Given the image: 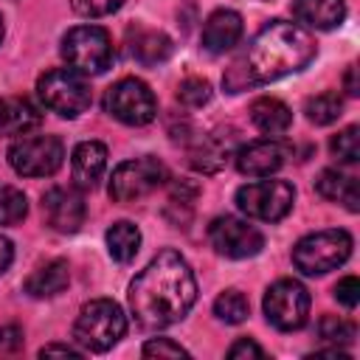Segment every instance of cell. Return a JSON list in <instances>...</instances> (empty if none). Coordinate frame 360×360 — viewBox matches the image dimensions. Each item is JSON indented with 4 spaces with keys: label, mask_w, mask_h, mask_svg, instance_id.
<instances>
[{
    "label": "cell",
    "mask_w": 360,
    "mask_h": 360,
    "mask_svg": "<svg viewBox=\"0 0 360 360\" xmlns=\"http://www.w3.org/2000/svg\"><path fill=\"white\" fill-rule=\"evenodd\" d=\"M129 309L141 329H166L186 318L197 301V281L188 262L166 248L129 284Z\"/></svg>",
    "instance_id": "cell-1"
},
{
    "label": "cell",
    "mask_w": 360,
    "mask_h": 360,
    "mask_svg": "<svg viewBox=\"0 0 360 360\" xmlns=\"http://www.w3.org/2000/svg\"><path fill=\"white\" fill-rule=\"evenodd\" d=\"M312 56H315V39L309 37V31H304L295 22L273 20L253 37L248 51L225 73V90L239 93L253 84L276 82L287 73L307 68Z\"/></svg>",
    "instance_id": "cell-2"
},
{
    "label": "cell",
    "mask_w": 360,
    "mask_h": 360,
    "mask_svg": "<svg viewBox=\"0 0 360 360\" xmlns=\"http://www.w3.org/2000/svg\"><path fill=\"white\" fill-rule=\"evenodd\" d=\"M127 332V318L121 307L110 298H96L79 309L73 323V340L87 352H107L112 349Z\"/></svg>",
    "instance_id": "cell-3"
},
{
    "label": "cell",
    "mask_w": 360,
    "mask_h": 360,
    "mask_svg": "<svg viewBox=\"0 0 360 360\" xmlns=\"http://www.w3.org/2000/svg\"><path fill=\"white\" fill-rule=\"evenodd\" d=\"M62 56L79 76H98L112 65V39L101 25H76L62 37Z\"/></svg>",
    "instance_id": "cell-4"
},
{
    "label": "cell",
    "mask_w": 360,
    "mask_h": 360,
    "mask_svg": "<svg viewBox=\"0 0 360 360\" xmlns=\"http://www.w3.org/2000/svg\"><path fill=\"white\" fill-rule=\"evenodd\" d=\"M352 253V236L343 228H329L304 236L292 248V264L304 276H323L335 267H340Z\"/></svg>",
    "instance_id": "cell-5"
},
{
    "label": "cell",
    "mask_w": 360,
    "mask_h": 360,
    "mask_svg": "<svg viewBox=\"0 0 360 360\" xmlns=\"http://www.w3.org/2000/svg\"><path fill=\"white\" fill-rule=\"evenodd\" d=\"M37 93H39V101L62 118H79L93 101L90 84L70 68L45 70L37 82Z\"/></svg>",
    "instance_id": "cell-6"
},
{
    "label": "cell",
    "mask_w": 360,
    "mask_h": 360,
    "mask_svg": "<svg viewBox=\"0 0 360 360\" xmlns=\"http://www.w3.org/2000/svg\"><path fill=\"white\" fill-rule=\"evenodd\" d=\"M166 177H169L166 166L152 155L135 158V160H124V163L115 166V172L110 177V197H112V202L143 200L158 186H163Z\"/></svg>",
    "instance_id": "cell-7"
},
{
    "label": "cell",
    "mask_w": 360,
    "mask_h": 360,
    "mask_svg": "<svg viewBox=\"0 0 360 360\" xmlns=\"http://www.w3.org/2000/svg\"><path fill=\"white\" fill-rule=\"evenodd\" d=\"M264 318L281 332H295L309 318V292L295 278H278L264 292Z\"/></svg>",
    "instance_id": "cell-8"
},
{
    "label": "cell",
    "mask_w": 360,
    "mask_h": 360,
    "mask_svg": "<svg viewBox=\"0 0 360 360\" xmlns=\"http://www.w3.org/2000/svg\"><path fill=\"white\" fill-rule=\"evenodd\" d=\"M295 188L287 180H256L236 191V208L262 222H278L290 214Z\"/></svg>",
    "instance_id": "cell-9"
},
{
    "label": "cell",
    "mask_w": 360,
    "mask_h": 360,
    "mask_svg": "<svg viewBox=\"0 0 360 360\" xmlns=\"http://www.w3.org/2000/svg\"><path fill=\"white\" fill-rule=\"evenodd\" d=\"M104 110L118 118L121 124H129V127H143L149 121H155L158 115V101H155V93L149 90L146 82L135 79V76H127L121 82H115L107 96H104Z\"/></svg>",
    "instance_id": "cell-10"
},
{
    "label": "cell",
    "mask_w": 360,
    "mask_h": 360,
    "mask_svg": "<svg viewBox=\"0 0 360 360\" xmlns=\"http://www.w3.org/2000/svg\"><path fill=\"white\" fill-rule=\"evenodd\" d=\"M65 160V146L56 135H25L8 146V163L22 177H48Z\"/></svg>",
    "instance_id": "cell-11"
},
{
    "label": "cell",
    "mask_w": 360,
    "mask_h": 360,
    "mask_svg": "<svg viewBox=\"0 0 360 360\" xmlns=\"http://www.w3.org/2000/svg\"><path fill=\"white\" fill-rule=\"evenodd\" d=\"M208 242L219 256L228 259H248L264 248L262 231L239 217H217L208 225Z\"/></svg>",
    "instance_id": "cell-12"
},
{
    "label": "cell",
    "mask_w": 360,
    "mask_h": 360,
    "mask_svg": "<svg viewBox=\"0 0 360 360\" xmlns=\"http://www.w3.org/2000/svg\"><path fill=\"white\" fill-rule=\"evenodd\" d=\"M42 214L45 222L59 233H76L84 222V197L79 186H53L42 194Z\"/></svg>",
    "instance_id": "cell-13"
},
{
    "label": "cell",
    "mask_w": 360,
    "mask_h": 360,
    "mask_svg": "<svg viewBox=\"0 0 360 360\" xmlns=\"http://www.w3.org/2000/svg\"><path fill=\"white\" fill-rule=\"evenodd\" d=\"M292 155V146L281 143V141H253L248 146H242L236 152V169L248 177H270L273 172H278L287 158Z\"/></svg>",
    "instance_id": "cell-14"
},
{
    "label": "cell",
    "mask_w": 360,
    "mask_h": 360,
    "mask_svg": "<svg viewBox=\"0 0 360 360\" xmlns=\"http://www.w3.org/2000/svg\"><path fill=\"white\" fill-rule=\"evenodd\" d=\"M242 37V17L231 8H217L202 25V48L211 53L231 51Z\"/></svg>",
    "instance_id": "cell-15"
},
{
    "label": "cell",
    "mask_w": 360,
    "mask_h": 360,
    "mask_svg": "<svg viewBox=\"0 0 360 360\" xmlns=\"http://www.w3.org/2000/svg\"><path fill=\"white\" fill-rule=\"evenodd\" d=\"M107 169V146L101 141H82L73 149L70 172L79 188H96Z\"/></svg>",
    "instance_id": "cell-16"
},
{
    "label": "cell",
    "mask_w": 360,
    "mask_h": 360,
    "mask_svg": "<svg viewBox=\"0 0 360 360\" xmlns=\"http://www.w3.org/2000/svg\"><path fill=\"white\" fill-rule=\"evenodd\" d=\"M42 124V112L22 96H8L0 101V135L14 138L37 129Z\"/></svg>",
    "instance_id": "cell-17"
},
{
    "label": "cell",
    "mask_w": 360,
    "mask_h": 360,
    "mask_svg": "<svg viewBox=\"0 0 360 360\" xmlns=\"http://www.w3.org/2000/svg\"><path fill=\"white\" fill-rule=\"evenodd\" d=\"M127 51L141 65H160L172 56V39L155 28H135L127 37Z\"/></svg>",
    "instance_id": "cell-18"
},
{
    "label": "cell",
    "mask_w": 360,
    "mask_h": 360,
    "mask_svg": "<svg viewBox=\"0 0 360 360\" xmlns=\"http://www.w3.org/2000/svg\"><path fill=\"white\" fill-rule=\"evenodd\" d=\"M292 14L298 22L329 31L343 22L346 17V3L343 0H292Z\"/></svg>",
    "instance_id": "cell-19"
},
{
    "label": "cell",
    "mask_w": 360,
    "mask_h": 360,
    "mask_svg": "<svg viewBox=\"0 0 360 360\" xmlns=\"http://www.w3.org/2000/svg\"><path fill=\"white\" fill-rule=\"evenodd\" d=\"M70 281V267L65 259H53L48 264H42L39 270H34L25 278V292L34 298H53L59 295Z\"/></svg>",
    "instance_id": "cell-20"
},
{
    "label": "cell",
    "mask_w": 360,
    "mask_h": 360,
    "mask_svg": "<svg viewBox=\"0 0 360 360\" xmlns=\"http://www.w3.org/2000/svg\"><path fill=\"white\" fill-rule=\"evenodd\" d=\"M250 121L264 135H281V132L290 129L292 112H290V107L284 101L270 98V96H262V98H256L250 104Z\"/></svg>",
    "instance_id": "cell-21"
},
{
    "label": "cell",
    "mask_w": 360,
    "mask_h": 360,
    "mask_svg": "<svg viewBox=\"0 0 360 360\" xmlns=\"http://www.w3.org/2000/svg\"><path fill=\"white\" fill-rule=\"evenodd\" d=\"M315 188L323 200H332V202H343L352 214L360 211V194H357V180L338 172V169H323L315 180Z\"/></svg>",
    "instance_id": "cell-22"
},
{
    "label": "cell",
    "mask_w": 360,
    "mask_h": 360,
    "mask_svg": "<svg viewBox=\"0 0 360 360\" xmlns=\"http://www.w3.org/2000/svg\"><path fill=\"white\" fill-rule=\"evenodd\" d=\"M228 155H231V138H222L219 132H214L197 141V146L188 152V160L202 174H214L228 163Z\"/></svg>",
    "instance_id": "cell-23"
},
{
    "label": "cell",
    "mask_w": 360,
    "mask_h": 360,
    "mask_svg": "<svg viewBox=\"0 0 360 360\" xmlns=\"http://www.w3.org/2000/svg\"><path fill=\"white\" fill-rule=\"evenodd\" d=\"M138 248H141V231L132 222L121 219V222H112L107 228V250L115 262H121V264L132 262Z\"/></svg>",
    "instance_id": "cell-24"
},
{
    "label": "cell",
    "mask_w": 360,
    "mask_h": 360,
    "mask_svg": "<svg viewBox=\"0 0 360 360\" xmlns=\"http://www.w3.org/2000/svg\"><path fill=\"white\" fill-rule=\"evenodd\" d=\"M304 112H307V118H309L312 124L326 127V124H332V121H338V118H340V112H343V101H340V96H338V93L323 90V93H318V96H309V98H307Z\"/></svg>",
    "instance_id": "cell-25"
},
{
    "label": "cell",
    "mask_w": 360,
    "mask_h": 360,
    "mask_svg": "<svg viewBox=\"0 0 360 360\" xmlns=\"http://www.w3.org/2000/svg\"><path fill=\"white\" fill-rule=\"evenodd\" d=\"M248 312H250V304L239 290H225L214 301V315L225 323H242L248 318Z\"/></svg>",
    "instance_id": "cell-26"
},
{
    "label": "cell",
    "mask_w": 360,
    "mask_h": 360,
    "mask_svg": "<svg viewBox=\"0 0 360 360\" xmlns=\"http://www.w3.org/2000/svg\"><path fill=\"white\" fill-rule=\"evenodd\" d=\"M28 214V200L14 186H0V225H17Z\"/></svg>",
    "instance_id": "cell-27"
},
{
    "label": "cell",
    "mask_w": 360,
    "mask_h": 360,
    "mask_svg": "<svg viewBox=\"0 0 360 360\" xmlns=\"http://www.w3.org/2000/svg\"><path fill=\"white\" fill-rule=\"evenodd\" d=\"M329 152H332V158L338 163H357L360 160V129L357 127H346L338 135H332Z\"/></svg>",
    "instance_id": "cell-28"
},
{
    "label": "cell",
    "mask_w": 360,
    "mask_h": 360,
    "mask_svg": "<svg viewBox=\"0 0 360 360\" xmlns=\"http://www.w3.org/2000/svg\"><path fill=\"white\" fill-rule=\"evenodd\" d=\"M318 338L332 346H346L354 340V323H349L338 315H323L318 321Z\"/></svg>",
    "instance_id": "cell-29"
},
{
    "label": "cell",
    "mask_w": 360,
    "mask_h": 360,
    "mask_svg": "<svg viewBox=\"0 0 360 360\" xmlns=\"http://www.w3.org/2000/svg\"><path fill=\"white\" fill-rule=\"evenodd\" d=\"M177 98L186 107H202V104H208L211 101V84H208V79H202V76L183 79L180 87H177Z\"/></svg>",
    "instance_id": "cell-30"
},
{
    "label": "cell",
    "mask_w": 360,
    "mask_h": 360,
    "mask_svg": "<svg viewBox=\"0 0 360 360\" xmlns=\"http://www.w3.org/2000/svg\"><path fill=\"white\" fill-rule=\"evenodd\" d=\"M141 354L143 357H188V352L180 343L169 340V338H152V340H146L143 349H141Z\"/></svg>",
    "instance_id": "cell-31"
},
{
    "label": "cell",
    "mask_w": 360,
    "mask_h": 360,
    "mask_svg": "<svg viewBox=\"0 0 360 360\" xmlns=\"http://www.w3.org/2000/svg\"><path fill=\"white\" fill-rule=\"evenodd\" d=\"M124 0H70L73 11L82 14V17H104V14H112L121 8Z\"/></svg>",
    "instance_id": "cell-32"
},
{
    "label": "cell",
    "mask_w": 360,
    "mask_h": 360,
    "mask_svg": "<svg viewBox=\"0 0 360 360\" xmlns=\"http://www.w3.org/2000/svg\"><path fill=\"white\" fill-rule=\"evenodd\" d=\"M335 298H338L346 309H354L357 301H360V281H357V276L340 278V281L335 284Z\"/></svg>",
    "instance_id": "cell-33"
},
{
    "label": "cell",
    "mask_w": 360,
    "mask_h": 360,
    "mask_svg": "<svg viewBox=\"0 0 360 360\" xmlns=\"http://www.w3.org/2000/svg\"><path fill=\"white\" fill-rule=\"evenodd\" d=\"M228 357H231V360H248V357L262 360V357H264V349H262L259 343H253L250 338H239V340L228 349Z\"/></svg>",
    "instance_id": "cell-34"
},
{
    "label": "cell",
    "mask_w": 360,
    "mask_h": 360,
    "mask_svg": "<svg viewBox=\"0 0 360 360\" xmlns=\"http://www.w3.org/2000/svg\"><path fill=\"white\" fill-rule=\"evenodd\" d=\"M22 346V329L8 323V326H0V349L6 352H17Z\"/></svg>",
    "instance_id": "cell-35"
},
{
    "label": "cell",
    "mask_w": 360,
    "mask_h": 360,
    "mask_svg": "<svg viewBox=\"0 0 360 360\" xmlns=\"http://www.w3.org/2000/svg\"><path fill=\"white\" fill-rule=\"evenodd\" d=\"M51 354H59V357H82L79 349L65 346V343H48V346L39 349V357H51Z\"/></svg>",
    "instance_id": "cell-36"
},
{
    "label": "cell",
    "mask_w": 360,
    "mask_h": 360,
    "mask_svg": "<svg viewBox=\"0 0 360 360\" xmlns=\"http://www.w3.org/2000/svg\"><path fill=\"white\" fill-rule=\"evenodd\" d=\"M11 259H14V248H11V242L6 236H0V276L8 270Z\"/></svg>",
    "instance_id": "cell-37"
},
{
    "label": "cell",
    "mask_w": 360,
    "mask_h": 360,
    "mask_svg": "<svg viewBox=\"0 0 360 360\" xmlns=\"http://www.w3.org/2000/svg\"><path fill=\"white\" fill-rule=\"evenodd\" d=\"M343 87H346V96H357L360 93V84H357V68L352 65L343 76Z\"/></svg>",
    "instance_id": "cell-38"
},
{
    "label": "cell",
    "mask_w": 360,
    "mask_h": 360,
    "mask_svg": "<svg viewBox=\"0 0 360 360\" xmlns=\"http://www.w3.org/2000/svg\"><path fill=\"white\" fill-rule=\"evenodd\" d=\"M0 42H3V17H0Z\"/></svg>",
    "instance_id": "cell-39"
}]
</instances>
